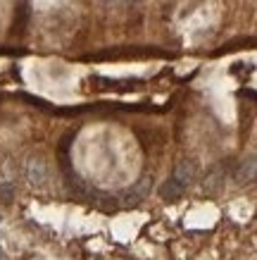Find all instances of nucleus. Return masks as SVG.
I'll return each instance as SVG.
<instances>
[{"label":"nucleus","instance_id":"nucleus-1","mask_svg":"<svg viewBox=\"0 0 257 260\" xmlns=\"http://www.w3.org/2000/svg\"><path fill=\"white\" fill-rule=\"evenodd\" d=\"M26 179L31 186H43L48 181V162L43 155H29L26 160Z\"/></svg>","mask_w":257,"mask_h":260},{"label":"nucleus","instance_id":"nucleus-2","mask_svg":"<svg viewBox=\"0 0 257 260\" xmlns=\"http://www.w3.org/2000/svg\"><path fill=\"white\" fill-rule=\"evenodd\" d=\"M195 174H198V165H195L193 160H188V158H183V160H179L176 162V167H174V177L171 179H176L186 189L188 184L195 179Z\"/></svg>","mask_w":257,"mask_h":260},{"label":"nucleus","instance_id":"nucleus-3","mask_svg":"<svg viewBox=\"0 0 257 260\" xmlns=\"http://www.w3.org/2000/svg\"><path fill=\"white\" fill-rule=\"evenodd\" d=\"M150 191H153V177H150V174H143V177L136 181V186L124 193V198L129 203H138V201L150 196Z\"/></svg>","mask_w":257,"mask_h":260},{"label":"nucleus","instance_id":"nucleus-4","mask_svg":"<svg viewBox=\"0 0 257 260\" xmlns=\"http://www.w3.org/2000/svg\"><path fill=\"white\" fill-rule=\"evenodd\" d=\"M255 155H248V158L241 160V165H238V170H236V181L238 184H252L255 181Z\"/></svg>","mask_w":257,"mask_h":260},{"label":"nucleus","instance_id":"nucleus-5","mask_svg":"<svg viewBox=\"0 0 257 260\" xmlns=\"http://www.w3.org/2000/svg\"><path fill=\"white\" fill-rule=\"evenodd\" d=\"M181 193H183V186H181L176 179L164 181L162 189H160V196H162L164 201H176V198H181Z\"/></svg>","mask_w":257,"mask_h":260},{"label":"nucleus","instance_id":"nucleus-6","mask_svg":"<svg viewBox=\"0 0 257 260\" xmlns=\"http://www.w3.org/2000/svg\"><path fill=\"white\" fill-rule=\"evenodd\" d=\"M222 179H224V172H222V167H217V170H214V172L207 177V181H205L207 191H219V186H222Z\"/></svg>","mask_w":257,"mask_h":260},{"label":"nucleus","instance_id":"nucleus-7","mask_svg":"<svg viewBox=\"0 0 257 260\" xmlns=\"http://www.w3.org/2000/svg\"><path fill=\"white\" fill-rule=\"evenodd\" d=\"M12 198H15L12 184H0V203H12Z\"/></svg>","mask_w":257,"mask_h":260},{"label":"nucleus","instance_id":"nucleus-8","mask_svg":"<svg viewBox=\"0 0 257 260\" xmlns=\"http://www.w3.org/2000/svg\"><path fill=\"white\" fill-rule=\"evenodd\" d=\"M0 260H8V255H5V251H3V246H0Z\"/></svg>","mask_w":257,"mask_h":260},{"label":"nucleus","instance_id":"nucleus-9","mask_svg":"<svg viewBox=\"0 0 257 260\" xmlns=\"http://www.w3.org/2000/svg\"><path fill=\"white\" fill-rule=\"evenodd\" d=\"M131 3H145V0H131Z\"/></svg>","mask_w":257,"mask_h":260},{"label":"nucleus","instance_id":"nucleus-10","mask_svg":"<svg viewBox=\"0 0 257 260\" xmlns=\"http://www.w3.org/2000/svg\"><path fill=\"white\" fill-rule=\"evenodd\" d=\"M105 3H112V0H105Z\"/></svg>","mask_w":257,"mask_h":260}]
</instances>
